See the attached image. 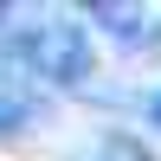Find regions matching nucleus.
I'll return each instance as SVG.
<instances>
[{"instance_id":"1","label":"nucleus","mask_w":161,"mask_h":161,"mask_svg":"<svg viewBox=\"0 0 161 161\" xmlns=\"http://www.w3.org/2000/svg\"><path fill=\"white\" fill-rule=\"evenodd\" d=\"M13 52V71L32 84V77H45V84H84L90 64H97V52H90V32L77 19H64V13H45V19L19 26V32L7 39Z\"/></svg>"},{"instance_id":"2","label":"nucleus","mask_w":161,"mask_h":161,"mask_svg":"<svg viewBox=\"0 0 161 161\" xmlns=\"http://www.w3.org/2000/svg\"><path fill=\"white\" fill-rule=\"evenodd\" d=\"M32 116H39V90L26 84L7 58H0V136H19Z\"/></svg>"},{"instance_id":"3","label":"nucleus","mask_w":161,"mask_h":161,"mask_svg":"<svg viewBox=\"0 0 161 161\" xmlns=\"http://www.w3.org/2000/svg\"><path fill=\"white\" fill-rule=\"evenodd\" d=\"M84 19H90V26H110V32L129 39V45H136V39H148V13H142V7H110V0H97Z\"/></svg>"},{"instance_id":"4","label":"nucleus","mask_w":161,"mask_h":161,"mask_svg":"<svg viewBox=\"0 0 161 161\" xmlns=\"http://www.w3.org/2000/svg\"><path fill=\"white\" fill-rule=\"evenodd\" d=\"M155 123H161V97H155Z\"/></svg>"}]
</instances>
